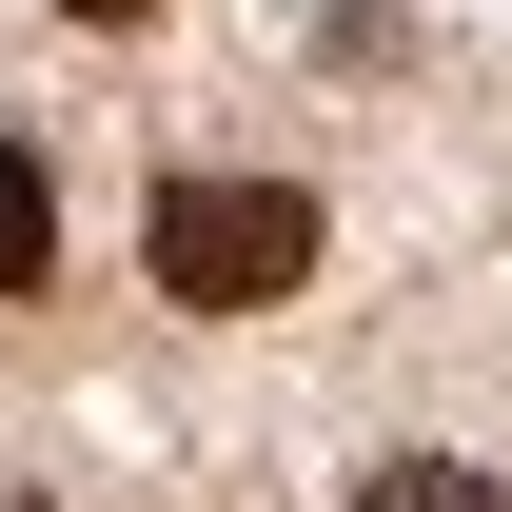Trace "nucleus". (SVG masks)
I'll list each match as a JSON object with an SVG mask.
<instances>
[{
    "label": "nucleus",
    "mask_w": 512,
    "mask_h": 512,
    "mask_svg": "<svg viewBox=\"0 0 512 512\" xmlns=\"http://www.w3.org/2000/svg\"><path fill=\"white\" fill-rule=\"evenodd\" d=\"M316 276V197L296 178H178L158 197V296L178 316H276Z\"/></svg>",
    "instance_id": "f257e3e1"
},
{
    "label": "nucleus",
    "mask_w": 512,
    "mask_h": 512,
    "mask_svg": "<svg viewBox=\"0 0 512 512\" xmlns=\"http://www.w3.org/2000/svg\"><path fill=\"white\" fill-rule=\"evenodd\" d=\"M40 256H60V178L0 138V296H40Z\"/></svg>",
    "instance_id": "f03ea898"
},
{
    "label": "nucleus",
    "mask_w": 512,
    "mask_h": 512,
    "mask_svg": "<svg viewBox=\"0 0 512 512\" xmlns=\"http://www.w3.org/2000/svg\"><path fill=\"white\" fill-rule=\"evenodd\" d=\"M355 512H512L473 453H394V473H355Z\"/></svg>",
    "instance_id": "7ed1b4c3"
},
{
    "label": "nucleus",
    "mask_w": 512,
    "mask_h": 512,
    "mask_svg": "<svg viewBox=\"0 0 512 512\" xmlns=\"http://www.w3.org/2000/svg\"><path fill=\"white\" fill-rule=\"evenodd\" d=\"M60 20H158V0H60Z\"/></svg>",
    "instance_id": "20e7f679"
},
{
    "label": "nucleus",
    "mask_w": 512,
    "mask_h": 512,
    "mask_svg": "<svg viewBox=\"0 0 512 512\" xmlns=\"http://www.w3.org/2000/svg\"><path fill=\"white\" fill-rule=\"evenodd\" d=\"M0 512H40V493H0Z\"/></svg>",
    "instance_id": "39448f33"
}]
</instances>
